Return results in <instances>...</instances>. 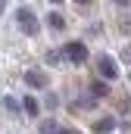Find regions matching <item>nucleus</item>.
Masks as SVG:
<instances>
[{
    "label": "nucleus",
    "mask_w": 131,
    "mask_h": 134,
    "mask_svg": "<svg viewBox=\"0 0 131 134\" xmlns=\"http://www.w3.org/2000/svg\"><path fill=\"white\" fill-rule=\"evenodd\" d=\"M16 25H19V31L28 34V37H34V34H37V28H41V25H37V16H34L31 6H19V9H16Z\"/></svg>",
    "instance_id": "nucleus-1"
},
{
    "label": "nucleus",
    "mask_w": 131,
    "mask_h": 134,
    "mask_svg": "<svg viewBox=\"0 0 131 134\" xmlns=\"http://www.w3.org/2000/svg\"><path fill=\"white\" fill-rule=\"evenodd\" d=\"M59 56H63L66 63H72V66H84L88 63V47L81 41H72V44H66L63 50H59Z\"/></svg>",
    "instance_id": "nucleus-2"
},
{
    "label": "nucleus",
    "mask_w": 131,
    "mask_h": 134,
    "mask_svg": "<svg viewBox=\"0 0 131 134\" xmlns=\"http://www.w3.org/2000/svg\"><path fill=\"white\" fill-rule=\"evenodd\" d=\"M97 72H100L103 81H116V78H119V63H116L109 53H100L97 56Z\"/></svg>",
    "instance_id": "nucleus-3"
},
{
    "label": "nucleus",
    "mask_w": 131,
    "mask_h": 134,
    "mask_svg": "<svg viewBox=\"0 0 131 134\" xmlns=\"http://www.w3.org/2000/svg\"><path fill=\"white\" fill-rule=\"evenodd\" d=\"M25 84H28L31 91H44V87H47V75H44L41 69H28V72H25Z\"/></svg>",
    "instance_id": "nucleus-4"
},
{
    "label": "nucleus",
    "mask_w": 131,
    "mask_h": 134,
    "mask_svg": "<svg viewBox=\"0 0 131 134\" xmlns=\"http://www.w3.org/2000/svg\"><path fill=\"white\" fill-rule=\"evenodd\" d=\"M0 106H3V112H6V115H16V119L25 112V109H22V103L16 100L13 94H3V97H0Z\"/></svg>",
    "instance_id": "nucleus-5"
},
{
    "label": "nucleus",
    "mask_w": 131,
    "mask_h": 134,
    "mask_svg": "<svg viewBox=\"0 0 131 134\" xmlns=\"http://www.w3.org/2000/svg\"><path fill=\"white\" fill-rule=\"evenodd\" d=\"M47 25H50V31L59 34L66 28V16H63V13H50V16H47Z\"/></svg>",
    "instance_id": "nucleus-6"
},
{
    "label": "nucleus",
    "mask_w": 131,
    "mask_h": 134,
    "mask_svg": "<svg viewBox=\"0 0 131 134\" xmlns=\"http://www.w3.org/2000/svg\"><path fill=\"white\" fill-rule=\"evenodd\" d=\"M22 109H25V115H31V119H37V115H41V106H37V100H34V97H25V100H22Z\"/></svg>",
    "instance_id": "nucleus-7"
},
{
    "label": "nucleus",
    "mask_w": 131,
    "mask_h": 134,
    "mask_svg": "<svg viewBox=\"0 0 131 134\" xmlns=\"http://www.w3.org/2000/svg\"><path fill=\"white\" fill-rule=\"evenodd\" d=\"M112 128H116V119H112V115H106V119H100L97 125H94V131H97V134H109Z\"/></svg>",
    "instance_id": "nucleus-8"
},
{
    "label": "nucleus",
    "mask_w": 131,
    "mask_h": 134,
    "mask_svg": "<svg viewBox=\"0 0 131 134\" xmlns=\"http://www.w3.org/2000/svg\"><path fill=\"white\" fill-rule=\"evenodd\" d=\"M91 94L94 97H109V84L106 81H91Z\"/></svg>",
    "instance_id": "nucleus-9"
},
{
    "label": "nucleus",
    "mask_w": 131,
    "mask_h": 134,
    "mask_svg": "<svg viewBox=\"0 0 131 134\" xmlns=\"http://www.w3.org/2000/svg\"><path fill=\"white\" fill-rule=\"evenodd\" d=\"M41 134H63V128L56 122H41Z\"/></svg>",
    "instance_id": "nucleus-10"
},
{
    "label": "nucleus",
    "mask_w": 131,
    "mask_h": 134,
    "mask_svg": "<svg viewBox=\"0 0 131 134\" xmlns=\"http://www.w3.org/2000/svg\"><path fill=\"white\" fill-rule=\"evenodd\" d=\"M59 100H56V94H47V109H56Z\"/></svg>",
    "instance_id": "nucleus-11"
},
{
    "label": "nucleus",
    "mask_w": 131,
    "mask_h": 134,
    "mask_svg": "<svg viewBox=\"0 0 131 134\" xmlns=\"http://www.w3.org/2000/svg\"><path fill=\"white\" fill-rule=\"evenodd\" d=\"M59 59H63V56H59V53H47V63H50V66H56V63H59Z\"/></svg>",
    "instance_id": "nucleus-12"
},
{
    "label": "nucleus",
    "mask_w": 131,
    "mask_h": 134,
    "mask_svg": "<svg viewBox=\"0 0 131 134\" xmlns=\"http://www.w3.org/2000/svg\"><path fill=\"white\" fill-rule=\"evenodd\" d=\"M112 3H116V6H128L131 0H112Z\"/></svg>",
    "instance_id": "nucleus-13"
},
{
    "label": "nucleus",
    "mask_w": 131,
    "mask_h": 134,
    "mask_svg": "<svg viewBox=\"0 0 131 134\" xmlns=\"http://www.w3.org/2000/svg\"><path fill=\"white\" fill-rule=\"evenodd\" d=\"M63 134H78V131H75V128H63Z\"/></svg>",
    "instance_id": "nucleus-14"
},
{
    "label": "nucleus",
    "mask_w": 131,
    "mask_h": 134,
    "mask_svg": "<svg viewBox=\"0 0 131 134\" xmlns=\"http://www.w3.org/2000/svg\"><path fill=\"white\" fill-rule=\"evenodd\" d=\"M75 3H78V6H88V3H91V0H75Z\"/></svg>",
    "instance_id": "nucleus-15"
},
{
    "label": "nucleus",
    "mask_w": 131,
    "mask_h": 134,
    "mask_svg": "<svg viewBox=\"0 0 131 134\" xmlns=\"http://www.w3.org/2000/svg\"><path fill=\"white\" fill-rule=\"evenodd\" d=\"M3 9H6V0H0V16H3Z\"/></svg>",
    "instance_id": "nucleus-16"
},
{
    "label": "nucleus",
    "mask_w": 131,
    "mask_h": 134,
    "mask_svg": "<svg viewBox=\"0 0 131 134\" xmlns=\"http://www.w3.org/2000/svg\"><path fill=\"white\" fill-rule=\"evenodd\" d=\"M125 59H128V63H131V47H128V50H125Z\"/></svg>",
    "instance_id": "nucleus-17"
},
{
    "label": "nucleus",
    "mask_w": 131,
    "mask_h": 134,
    "mask_svg": "<svg viewBox=\"0 0 131 134\" xmlns=\"http://www.w3.org/2000/svg\"><path fill=\"white\" fill-rule=\"evenodd\" d=\"M50 3H63V0H50Z\"/></svg>",
    "instance_id": "nucleus-18"
}]
</instances>
